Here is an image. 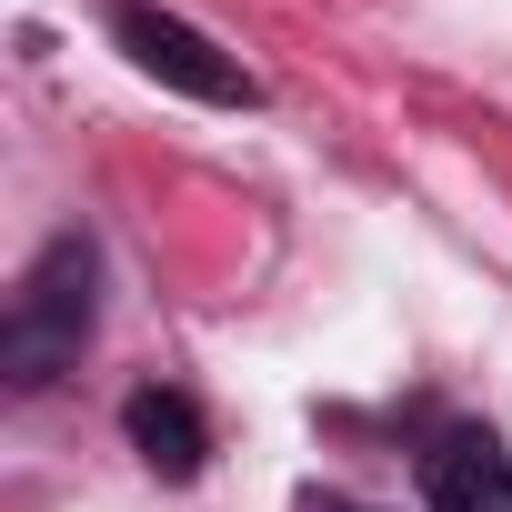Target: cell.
Here are the masks:
<instances>
[{
    "label": "cell",
    "instance_id": "cell-1",
    "mask_svg": "<svg viewBox=\"0 0 512 512\" xmlns=\"http://www.w3.org/2000/svg\"><path fill=\"white\" fill-rule=\"evenodd\" d=\"M91 312H101V251H91V231H61L41 262L21 272L11 322H0V362H11V392H51V382L81 362Z\"/></svg>",
    "mask_w": 512,
    "mask_h": 512
},
{
    "label": "cell",
    "instance_id": "cell-2",
    "mask_svg": "<svg viewBox=\"0 0 512 512\" xmlns=\"http://www.w3.org/2000/svg\"><path fill=\"white\" fill-rule=\"evenodd\" d=\"M111 41L161 81V91H181V101H211V111H251L262 101V81H251L211 31H191L181 11H151V0H111Z\"/></svg>",
    "mask_w": 512,
    "mask_h": 512
},
{
    "label": "cell",
    "instance_id": "cell-3",
    "mask_svg": "<svg viewBox=\"0 0 512 512\" xmlns=\"http://www.w3.org/2000/svg\"><path fill=\"white\" fill-rule=\"evenodd\" d=\"M422 492L432 512H512V452L492 432H442L422 452Z\"/></svg>",
    "mask_w": 512,
    "mask_h": 512
},
{
    "label": "cell",
    "instance_id": "cell-4",
    "mask_svg": "<svg viewBox=\"0 0 512 512\" xmlns=\"http://www.w3.org/2000/svg\"><path fill=\"white\" fill-rule=\"evenodd\" d=\"M121 432H131V452H141L161 482H191L201 452H211V432H201V412H191L181 392H131V402H121Z\"/></svg>",
    "mask_w": 512,
    "mask_h": 512
},
{
    "label": "cell",
    "instance_id": "cell-5",
    "mask_svg": "<svg viewBox=\"0 0 512 512\" xmlns=\"http://www.w3.org/2000/svg\"><path fill=\"white\" fill-rule=\"evenodd\" d=\"M312 512H362V502H312Z\"/></svg>",
    "mask_w": 512,
    "mask_h": 512
}]
</instances>
